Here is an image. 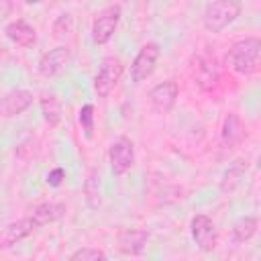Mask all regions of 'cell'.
Segmentation results:
<instances>
[{"instance_id":"1","label":"cell","mask_w":261,"mask_h":261,"mask_svg":"<svg viewBox=\"0 0 261 261\" xmlns=\"http://www.w3.org/2000/svg\"><path fill=\"white\" fill-rule=\"evenodd\" d=\"M259 53H261V41L257 37H247L243 41H237L228 53H226V61L228 65L243 75H249L257 69L259 65Z\"/></svg>"},{"instance_id":"2","label":"cell","mask_w":261,"mask_h":261,"mask_svg":"<svg viewBox=\"0 0 261 261\" xmlns=\"http://www.w3.org/2000/svg\"><path fill=\"white\" fill-rule=\"evenodd\" d=\"M241 14L239 0H212L204 10V27L210 33H218L228 27Z\"/></svg>"},{"instance_id":"3","label":"cell","mask_w":261,"mask_h":261,"mask_svg":"<svg viewBox=\"0 0 261 261\" xmlns=\"http://www.w3.org/2000/svg\"><path fill=\"white\" fill-rule=\"evenodd\" d=\"M120 14H122V10L118 4H110L98 12V16L92 22V41L96 45H104L110 41V37L116 31V24L120 20Z\"/></svg>"},{"instance_id":"4","label":"cell","mask_w":261,"mask_h":261,"mask_svg":"<svg viewBox=\"0 0 261 261\" xmlns=\"http://www.w3.org/2000/svg\"><path fill=\"white\" fill-rule=\"evenodd\" d=\"M122 75V61L118 57H106L94 77V90L100 98H106Z\"/></svg>"},{"instance_id":"5","label":"cell","mask_w":261,"mask_h":261,"mask_svg":"<svg viewBox=\"0 0 261 261\" xmlns=\"http://www.w3.org/2000/svg\"><path fill=\"white\" fill-rule=\"evenodd\" d=\"M110 169L114 175H124L135 163V145L126 137H118L108 149Z\"/></svg>"},{"instance_id":"6","label":"cell","mask_w":261,"mask_h":261,"mask_svg":"<svg viewBox=\"0 0 261 261\" xmlns=\"http://www.w3.org/2000/svg\"><path fill=\"white\" fill-rule=\"evenodd\" d=\"M157 59H159V45L153 43V41L147 43V45H143L141 51L137 53L133 65H130V77H133V82L139 84V82L147 80L153 73Z\"/></svg>"},{"instance_id":"7","label":"cell","mask_w":261,"mask_h":261,"mask_svg":"<svg viewBox=\"0 0 261 261\" xmlns=\"http://www.w3.org/2000/svg\"><path fill=\"white\" fill-rule=\"evenodd\" d=\"M190 230H192V237L196 241V245L202 249V251H214L216 249V243H218V234H216V226L214 222L206 216V214H196L190 222Z\"/></svg>"},{"instance_id":"8","label":"cell","mask_w":261,"mask_h":261,"mask_svg":"<svg viewBox=\"0 0 261 261\" xmlns=\"http://www.w3.org/2000/svg\"><path fill=\"white\" fill-rule=\"evenodd\" d=\"M69 61H71L69 49H67V47H55V49L47 51V53L39 59L37 69H39V73H41L43 77H53V75L61 73V71L69 65Z\"/></svg>"},{"instance_id":"9","label":"cell","mask_w":261,"mask_h":261,"mask_svg":"<svg viewBox=\"0 0 261 261\" xmlns=\"http://www.w3.org/2000/svg\"><path fill=\"white\" fill-rule=\"evenodd\" d=\"M194 80L202 90H212L218 82V65L216 59L210 55H198L194 57Z\"/></svg>"},{"instance_id":"10","label":"cell","mask_w":261,"mask_h":261,"mask_svg":"<svg viewBox=\"0 0 261 261\" xmlns=\"http://www.w3.org/2000/svg\"><path fill=\"white\" fill-rule=\"evenodd\" d=\"M177 92H179V88H177V82H173V80H167V82L157 84V86L151 90V94H149L153 108H155L157 112H163V114L169 112V110L175 106Z\"/></svg>"},{"instance_id":"11","label":"cell","mask_w":261,"mask_h":261,"mask_svg":"<svg viewBox=\"0 0 261 261\" xmlns=\"http://www.w3.org/2000/svg\"><path fill=\"white\" fill-rule=\"evenodd\" d=\"M37 228H39V226H37V222H35L31 216L20 218V220H16V222H10V224L2 230V234H0V249H8V247L20 243L22 239H27V237H29L33 230H37Z\"/></svg>"},{"instance_id":"12","label":"cell","mask_w":261,"mask_h":261,"mask_svg":"<svg viewBox=\"0 0 261 261\" xmlns=\"http://www.w3.org/2000/svg\"><path fill=\"white\" fill-rule=\"evenodd\" d=\"M247 137V126L245 122L239 118V114L234 112H228L224 122H222V133H220V139H222V145L226 149H237Z\"/></svg>"},{"instance_id":"13","label":"cell","mask_w":261,"mask_h":261,"mask_svg":"<svg viewBox=\"0 0 261 261\" xmlns=\"http://www.w3.org/2000/svg\"><path fill=\"white\" fill-rule=\"evenodd\" d=\"M31 104H33V94L29 90H12V92L2 96V100H0V114L10 118V116H16V114L24 112Z\"/></svg>"},{"instance_id":"14","label":"cell","mask_w":261,"mask_h":261,"mask_svg":"<svg viewBox=\"0 0 261 261\" xmlns=\"http://www.w3.org/2000/svg\"><path fill=\"white\" fill-rule=\"evenodd\" d=\"M149 241V232L143 228H126L118 234V249L124 255H141Z\"/></svg>"},{"instance_id":"15","label":"cell","mask_w":261,"mask_h":261,"mask_svg":"<svg viewBox=\"0 0 261 261\" xmlns=\"http://www.w3.org/2000/svg\"><path fill=\"white\" fill-rule=\"evenodd\" d=\"M4 33H6V37H8L14 45H18V47H33L35 41H37L35 29H33L29 22H24V20H14V22L6 24Z\"/></svg>"},{"instance_id":"16","label":"cell","mask_w":261,"mask_h":261,"mask_svg":"<svg viewBox=\"0 0 261 261\" xmlns=\"http://www.w3.org/2000/svg\"><path fill=\"white\" fill-rule=\"evenodd\" d=\"M63 212H65V206L61 202H45V204H39L31 212V218L37 222V226H43V224H49V222L61 218Z\"/></svg>"},{"instance_id":"17","label":"cell","mask_w":261,"mask_h":261,"mask_svg":"<svg viewBox=\"0 0 261 261\" xmlns=\"http://www.w3.org/2000/svg\"><path fill=\"white\" fill-rule=\"evenodd\" d=\"M41 112H43V118L49 126H57L61 122V116H63L59 98L55 94H45L41 98Z\"/></svg>"},{"instance_id":"18","label":"cell","mask_w":261,"mask_h":261,"mask_svg":"<svg viewBox=\"0 0 261 261\" xmlns=\"http://www.w3.org/2000/svg\"><path fill=\"white\" fill-rule=\"evenodd\" d=\"M257 218L255 216H243L232 224V241L234 243H245L257 232Z\"/></svg>"},{"instance_id":"19","label":"cell","mask_w":261,"mask_h":261,"mask_svg":"<svg viewBox=\"0 0 261 261\" xmlns=\"http://www.w3.org/2000/svg\"><path fill=\"white\" fill-rule=\"evenodd\" d=\"M84 194H86V202L90 208H98L100 206V175L96 169L90 171L86 184H84Z\"/></svg>"},{"instance_id":"20","label":"cell","mask_w":261,"mask_h":261,"mask_svg":"<svg viewBox=\"0 0 261 261\" xmlns=\"http://www.w3.org/2000/svg\"><path fill=\"white\" fill-rule=\"evenodd\" d=\"M245 161H234V165H230L224 173V179H222V190L224 192H232L237 188V184L241 181L243 173H245Z\"/></svg>"},{"instance_id":"21","label":"cell","mask_w":261,"mask_h":261,"mask_svg":"<svg viewBox=\"0 0 261 261\" xmlns=\"http://www.w3.org/2000/svg\"><path fill=\"white\" fill-rule=\"evenodd\" d=\"M71 261H98V259H106V253L100 249H92V247H84L77 249L69 255Z\"/></svg>"},{"instance_id":"22","label":"cell","mask_w":261,"mask_h":261,"mask_svg":"<svg viewBox=\"0 0 261 261\" xmlns=\"http://www.w3.org/2000/svg\"><path fill=\"white\" fill-rule=\"evenodd\" d=\"M80 124L86 133V137L90 139L92 133H94V106L92 104H84L80 108Z\"/></svg>"},{"instance_id":"23","label":"cell","mask_w":261,"mask_h":261,"mask_svg":"<svg viewBox=\"0 0 261 261\" xmlns=\"http://www.w3.org/2000/svg\"><path fill=\"white\" fill-rule=\"evenodd\" d=\"M69 29H71V14H61V16L55 20V24H53V33H55V37H63V35H67Z\"/></svg>"},{"instance_id":"24","label":"cell","mask_w":261,"mask_h":261,"mask_svg":"<svg viewBox=\"0 0 261 261\" xmlns=\"http://www.w3.org/2000/svg\"><path fill=\"white\" fill-rule=\"evenodd\" d=\"M63 179H65V169H63V167H55V169H51V171L47 173V184H49L51 188L61 186Z\"/></svg>"},{"instance_id":"25","label":"cell","mask_w":261,"mask_h":261,"mask_svg":"<svg viewBox=\"0 0 261 261\" xmlns=\"http://www.w3.org/2000/svg\"><path fill=\"white\" fill-rule=\"evenodd\" d=\"M29 4H37V2H41V0H27Z\"/></svg>"}]
</instances>
